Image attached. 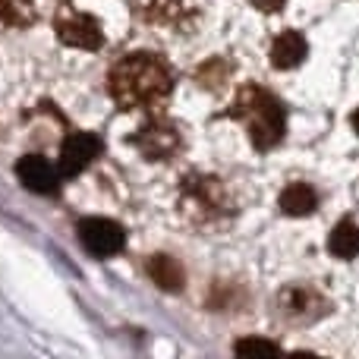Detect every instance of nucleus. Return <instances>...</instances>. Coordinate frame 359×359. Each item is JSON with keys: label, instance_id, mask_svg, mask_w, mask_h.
<instances>
[{"label": "nucleus", "instance_id": "nucleus-4", "mask_svg": "<svg viewBox=\"0 0 359 359\" xmlns=\"http://www.w3.org/2000/svg\"><path fill=\"white\" fill-rule=\"evenodd\" d=\"M54 32L63 44L69 48H82V50H98L104 44V32H101V22L88 13H79L73 4H63L57 10V19H54Z\"/></svg>", "mask_w": 359, "mask_h": 359}, {"label": "nucleus", "instance_id": "nucleus-5", "mask_svg": "<svg viewBox=\"0 0 359 359\" xmlns=\"http://www.w3.org/2000/svg\"><path fill=\"white\" fill-rule=\"evenodd\" d=\"M79 240L95 259H111L126 246V233L111 217H86L79 221Z\"/></svg>", "mask_w": 359, "mask_h": 359}, {"label": "nucleus", "instance_id": "nucleus-10", "mask_svg": "<svg viewBox=\"0 0 359 359\" xmlns=\"http://www.w3.org/2000/svg\"><path fill=\"white\" fill-rule=\"evenodd\" d=\"M306 54H309V44H306L303 32L284 29L271 44V67L293 69V67H299V63L306 60Z\"/></svg>", "mask_w": 359, "mask_h": 359}, {"label": "nucleus", "instance_id": "nucleus-6", "mask_svg": "<svg viewBox=\"0 0 359 359\" xmlns=\"http://www.w3.org/2000/svg\"><path fill=\"white\" fill-rule=\"evenodd\" d=\"M133 145H136L149 161H168V158H174L180 151L183 139H180V130L170 120H149V123L133 136Z\"/></svg>", "mask_w": 359, "mask_h": 359}, {"label": "nucleus", "instance_id": "nucleus-9", "mask_svg": "<svg viewBox=\"0 0 359 359\" xmlns=\"http://www.w3.org/2000/svg\"><path fill=\"white\" fill-rule=\"evenodd\" d=\"M280 316L287 318V322H297V325H306V322H316V318L325 316V299L318 297L316 290H309V287H287L284 293H280Z\"/></svg>", "mask_w": 359, "mask_h": 359}, {"label": "nucleus", "instance_id": "nucleus-18", "mask_svg": "<svg viewBox=\"0 0 359 359\" xmlns=\"http://www.w3.org/2000/svg\"><path fill=\"white\" fill-rule=\"evenodd\" d=\"M353 130L359 133V107H356V114H353Z\"/></svg>", "mask_w": 359, "mask_h": 359}, {"label": "nucleus", "instance_id": "nucleus-3", "mask_svg": "<svg viewBox=\"0 0 359 359\" xmlns=\"http://www.w3.org/2000/svg\"><path fill=\"white\" fill-rule=\"evenodd\" d=\"M180 205H183V215H189L192 221H215V217H221V211L230 208L221 180L202 177V174L183 180Z\"/></svg>", "mask_w": 359, "mask_h": 359}, {"label": "nucleus", "instance_id": "nucleus-12", "mask_svg": "<svg viewBox=\"0 0 359 359\" xmlns=\"http://www.w3.org/2000/svg\"><path fill=\"white\" fill-rule=\"evenodd\" d=\"M278 205L284 215L306 217L318 208V192H316V186H309V183H290L284 192H280Z\"/></svg>", "mask_w": 359, "mask_h": 359}, {"label": "nucleus", "instance_id": "nucleus-2", "mask_svg": "<svg viewBox=\"0 0 359 359\" xmlns=\"http://www.w3.org/2000/svg\"><path fill=\"white\" fill-rule=\"evenodd\" d=\"M230 117L243 120L249 133V142L259 151H271L274 145H280L287 133V111L271 92L259 86H243L236 95Z\"/></svg>", "mask_w": 359, "mask_h": 359}, {"label": "nucleus", "instance_id": "nucleus-1", "mask_svg": "<svg viewBox=\"0 0 359 359\" xmlns=\"http://www.w3.org/2000/svg\"><path fill=\"white\" fill-rule=\"evenodd\" d=\"M107 92L123 111H155L174 92V76L158 54L136 50V54L120 57L111 67Z\"/></svg>", "mask_w": 359, "mask_h": 359}, {"label": "nucleus", "instance_id": "nucleus-16", "mask_svg": "<svg viewBox=\"0 0 359 359\" xmlns=\"http://www.w3.org/2000/svg\"><path fill=\"white\" fill-rule=\"evenodd\" d=\"M280 350L274 341H265V337H246V341H236L233 344V353H274Z\"/></svg>", "mask_w": 359, "mask_h": 359}, {"label": "nucleus", "instance_id": "nucleus-7", "mask_svg": "<svg viewBox=\"0 0 359 359\" xmlns=\"http://www.w3.org/2000/svg\"><path fill=\"white\" fill-rule=\"evenodd\" d=\"M98 155H101V139L95 133H69L60 145V164H57V170H60L63 180L79 177Z\"/></svg>", "mask_w": 359, "mask_h": 359}, {"label": "nucleus", "instance_id": "nucleus-11", "mask_svg": "<svg viewBox=\"0 0 359 359\" xmlns=\"http://www.w3.org/2000/svg\"><path fill=\"white\" fill-rule=\"evenodd\" d=\"M145 271H149V278L168 293L183 290V284H186V271L174 255H164V252L151 255V259L145 262Z\"/></svg>", "mask_w": 359, "mask_h": 359}, {"label": "nucleus", "instance_id": "nucleus-14", "mask_svg": "<svg viewBox=\"0 0 359 359\" xmlns=\"http://www.w3.org/2000/svg\"><path fill=\"white\" fill-rule=\"evenodd\" d=\"M35 0H0V22L13 29H25L35 22Z\"/></svg>", "mask_w": 359, "mask_h": 359}, {"label": "nucleus", "instance_id": "nucleus-15", "mask_svg": "<svg viewBox=\"0 0 359 359\" xmlns=\"http://www.w3.org/2000/svg\"><path fill=\"white\" fill-rule=\"evenodd\" d=\"M180 0H151L149 4V19L151 22H174L180 16Z\"/></svg>", "mask_w": 359, "mask_h": 359}, {"label": "nucleus", "instance_id": "nucleus-13", "mask_svg": "<svg viewBox=\"0 0 359 359\" xmlns=\"http://www.w3.org/2000/svg\"><path fill=\"white\" fill-rule=\"evenodd\" d=\"M328 249L337 259H356L359 255V227L353 221H341L328 236Z\"/></svg>", "mask_w": 359, "mask_h": 359}, {"label": "nucleus", "instance_id": "nucleus-17", "mask_svg": "<svg viewBox=\"0 0 359 359\" xmlns=\"http://www.w3.org/2000/svg\"><path fill=\"white\" fill-rule=\"evenodd\" d=\"M249 4H252L255 10H262V13H278V10H284L287 0H249Z\"/></svg>", "mask_w": 359, "mask_h": 359}, {"label": "nucleus", "instance_id": "nucleus-8", "mask_svg": "<svg viewBox=\"0 0 359 359\" xmlns=\"http://www.w3.org/2000/svg\"><path fill=\"white\" fill-rule=\"evenodd\" d=\"M16 177L25 189L38 192V196H57L60 192V170L41 155H22L16 161Z\"/></svg>", "mask_w": 359, "mask_h": 359}]
</instances>
